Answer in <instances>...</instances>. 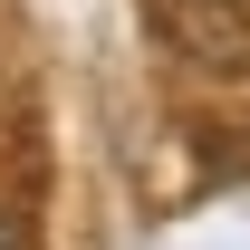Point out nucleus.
<instances>
[{"mask_svg":"<svg viewBox=\"0 0 250 250\" xmlns=\"http://www.w3.org/2000/svg\"><path fill=\"white\" fill-rule=\"evenodd\" d=\"M0 250H20V231H10V221H0Z\"/></svg>","mask_w":250,"mask_h":250,"instance_id":"1","label":"nucleus"}]
</instances>
